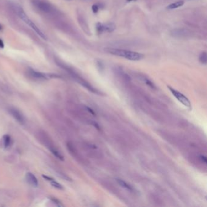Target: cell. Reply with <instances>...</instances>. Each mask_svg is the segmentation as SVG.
<instances>
[{"mask_svg": "<svg viewBox=\"0 0 207 207\" xmlns=\"http://www.w3.org/2000/svg\"><path fill=\"white\" fill-rule=\"evenodd\" d=\"M200 158L201 160L204 162V163H205V164L207 163V157H205L204 156H200Z\"/></svg>", "mask_w": 207, "mask_h": 207, "instance_id": "obj_19", "label": "cell"}, {"mask_svg": "<svg viewBox=\"0 0 207 207\" xmlns=\"http://www.w3.org/2000/svg\"><path fill=\"white\" fill-rule=\"evenodd\" d=\"M1 29H2V26H1V24H0V31L1 30Z\"/></svg>", "mask_w": 207, "mask_h": 207, "instance_id": "obj_22", "label": "cell"}, {"mask_svg": "<svg viewBox=\"0 0 207 207\" xmlns=\"http://www.w3.org/2000/svg\"><path fill=\"white\" fill-rule=\"evenodd\" d=\"M50 182L51 185H52L54 187L56 188V189H63V186H62L61 185H60L59 183H58L57 182H56L54 179L50 181Z\"/></svg>", "mask_w": 207, "mask_h": 207, "instance_id": "obj_15", "label": "cell"}, {"mask_svg": "<svg viewBox=\"0 0 207 207\" xmlns=\"http://www.w3.org/2000/svg\"><path fill=\"white\" fill-rule=\"evenodd\" d=\"M29 73L33 77L37 78V79H43L44 80V79H47V78H48V76L46 74L35 71L34 70H32V69L30 70Z\"/></svg>", "mask_w": 207, "mask_h": 207, "instance_id": "obj_8", "label": "cell"}, {"mask_svg": "<svg viewBox=\"0 0 207 207\" xmlns=\"http://www.w3.org/2000/svg\"><path fill=\"white\" fill-rule=\"evenodd\" d=\"M10 137L9 135H5L3 137V141H4V147L5 148H8L10 144Z\"/></svg>", "mask_w": 207, "mask_h": 207, "instance_id": "obj_14", "label": "cell"}, {"mask_svg": "<svg viewBox=\"0 0 207 207\" xmlns=\"http://www.w3.org/2000/svg\"><path fill=\"white\" fill-rule=\"evenodd\" d=\"M49 150H50V151L52 152V154H53L54 155L56 156V157L57 158H58V159H60V160H64V157H63V156H62V155H61V154L58 151L56 150L55 148H50Z\"/></svg>", "mask_w": 207, "mask_h": 207, "instance_id": "obj_13", "label": "cell"}, {"mask_svg": "<svg viewBox=\"0 0 207 207\" xmlns=\"http://www.w3.org/2000/svg\"><path fill=\"white\" fill-rule=\"evenodd\" d=\"M93 125H94V126H95L98 130H100V127H99L97 123L93 122Z\"/></svg>", "mask_w": 207, "mask_h": 207, "instance_id": "obj_21", "label": "cell"}, {"mask_svg": "<svg viewBox=\"0 0 207 207\" xmlns=\"http://www.w3.org/2000/svg\"><path fill=\"white\" fill-rule=\"evenodd\" d=\"M104 51L106 53L111 54L116 56H120L131 61H139L144 58V56L141 53L122 49L106 47L104 49Z\"/></svg>", "mask_w": 207, "mask_h": 207, "instance_id": "obj_1", "label": "cell"}, {"mask_svg": "<svg viewBox=\"0 0 207 207\" xmlns=\"http://www.w3.org/2000/svg\"><path fill=\"white\" fill-rule=\"evenodd\" d=\"M92 10H93V12L95 13H97L98 11V10H99V6L97 4H94L92 6Z\"/></svg>", "mask_w": 207, "mask_h": 207, "instance_id": "obj_17", "label": "cell"}, {"mask_svg": "<svg viewBox=\"0 0 207 207\" xmlns=\"http://www.w3.org/2000/svg\"><path fill=\"white\" fill-rule=\"evenodd\" d=\"M32 3L38 9L43 12H50L52 10L51 6L45 1L41 0H32Z\"/></svg>", "mask_w": 207, "mask_h": 207, "instance_id": "obj_5", "label": "cell"}, {"mask_svg": "<svg viewBox=\"0 0 207 207\" xmlns=\"http://www.w3.org/2000/svg\"><path fill=\"white\" fill-rule=\"evenodd\" d=\"M187 35V31L184 29H176L172 30V35L174 37H183Z\"/></svg>", "mask_w": 207, "mask_h": 207, "instance_id": "obj_11", "label": "cell"}, {"mask_svg": "<svg viewBox=\"0 0 207 207\" xmlns=\"http://www.w3.org/2000/svg\"><path fill=\"white\" fill-rule=\"evenodd\" d=\"M199 61L201 63L206 65L207 62V53L206 52H203L200 54L199 56Z\"/></svg>", "mask_w": 207, "mask_h": 207, "instance_id": "obj_12", "label": "cell"}, {"mask_svg": "<svg viewBox=\"0 0 207 207\" xmlns=\"http://www.w3.org/2000/svg\"><path fill=\"white\" fill-rule=\"evenodd\" d=\"M117 182L121 187L128 189V191H132L134 190V189H133L132 186H131L130 184H128V183H126L125 181L123 180L122 179H117Z\"/></svg>", "mask_w": 207, "mask_h": 207, "instance_id": "obj_10", "label": "cell"}, {"mask_svg": "<svg viewBox=\"0 0 207 207\" xmlns=\"http://www.w3.org/2000/svg\"><path fill=\"white\" fill-rule=\"evenodd\" d=\"M168 88L169 89L170 92L174 96V97L180 102L183 105L187 107L189 110H191V104L188 98L183 94L180 93L179 91L173 89L172 88L168 86Z\"/></svg>", "mask_w": 207, "mask_h": 207, "instance_id": "obj_3", "label": "cell"}, {"mask_svg": "<svg viewBox=\"0 0 207 207\" xmlns=\"http://www.w3.org/2000/svg\"><path fill=\"white\" fill-rule=\"evenodd\" d=\"M4 47V44L3 41H2V40H1V39H0V48H1V49H3Z\"/></svg>", "mask_w": 207, "mask_h": 207, "instance_id": "obj_20", "label": "cell"}, {"mask_svg": "<svg viewBox=\"0 0 207 207\" xmlns=\"http://www.w3.org/2000/svg\"><path fill=\"white\" fill-rule=\"evenodd\" d=\"M9 112L10 114L13 116V117L16 119L17 121H18L19 123H21V124H24V122H25V119L24 117L23 116V115L19 112L18 109H17L16 108H9Z\"/></svg>", "mask_w": 207, "mask_h": 207, "instance_id": "obj_6", "label": "cell"}, {"mask_svg": "<svg viewBox=\"0 0 207 207\" xmlns=\"http://www.w3.org/2000/svg\"><path fill=\"white\" fill-rule=\"evenodd\" d=\"M26 180L29 183L34 187H37L38 185V180L36 177L31 172H28L26 174Z\"/></svg>", "mask_w": 207, "mask_h": 207, "instance_id": "obj_7", "label": "cell"}, {"mask_svg": "<svg viewBox=\"0 0 207 207\" xmlns=\"http://www.w3.org/2000/svg\"><path fill=\"white\" fill-rule=\"evenodd\" d=\"M135 1V0H127V1H128V2H130V1Z\"/></svg>", "mask_w": 207, "mask_h": 207, "instance_id": "obj_23", "label": "cell"}, {"mask_svg": "<svg viewBox=\"0 0 207 207\" xmlns=\"http://www.w3.org/2000/svg\"><path fill=\"white\" fill-rule=\"evenodd\" d=\"M184 1H177V2H175L174 3H172V4H170L169 5H168L167 7V9L169 10H172L175 9H177L178 8H180L181 6H182L183 4H184Z\"/></svg>", "mask_w": 207, "mask_h": 207, "instance_id": "obj_9", "label": "cell"}, {"mask_svg": "<svg viewBox=\"0 0 207 207\" xmlns=\"http://www.w3.org/2000/svg\"><path fill=\"white\" fill-rule=\"evenodd\" d=\"M96 30L98 34H101L104 32H112L115 29V24L113 23H97L96 24Z\"/></svg>", "mask_w": 207, "mask_h": 207, "instance_id": "obj_4", "label": "cell"}, {"mask_svg": "<svg viewBox=\"0 0 207 207\" xmlns=\"http://www.w3.org/2000/svg\"><path fill=\"white\" fill-rule=\"evenodd\" d=\"M86 108L87 109V110H88L89 113H91L92 115H93L94 116L95 115V113H94V111H93L92 109H91V108H89V107H86Z\"/></svg>", "mask_w": 207, "mask_h": 207, "instance_id": "obj_18", "label": "cell"}, {"mask_svg": "<svg viewBox=\"0 0 207 207\" xmlns=\"http://www.w3.org/2000/svg\"><path fill=\"white\" fill-rule=\"evenodd\" d=\"M15 11L18 14L19 17L21 19L24 23H26L27 24H28L31 28L41 38H42L44 40H46L47 38L45 36V35L40 30V29L38 28L37 26L30 20V19L29 18L26 13L24 12V10L22 9L19 7H16L15 8Z\"/></svg>", "mask_w": 207, "mask_h": 207, "instance_id": "obj_2", "label": "cell"}, {"mask_svg": "<svg viewBox=\"0 0 207 207\" xmlns=\"http://www.w3.org/2000/svg\"><path fill=\"white\" fill-rule=\"evenodd\" d=\"M145 83H146V85H148V86H149L151 87V88H152V89H156V86H155V85H154L153 83H152L151 81H150V80L146 78V79H145Z\"/></svg>", "mask_w": 207, "mask_h": 207, "instance_id": "obj_16", "label": "cell"}]
</instances>
